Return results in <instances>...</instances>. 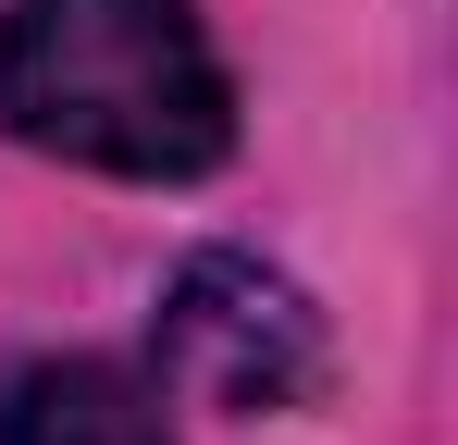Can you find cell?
<instances>
[{
    "mask_svg": "<svg viewBox=\"0 0 458 445\" xmlns=\"http://www.w3.org/2000/svg\"><path fill=\"white\" fill-rule=\"evenodd\" d=\"M0 124L87 173L186 186L235 148V99L186 0H13L0 13Z\"/></svg>",
    "mask_w": 458,
    "mask_h": 445,
    "instance_id": "obj_1",
    "label": "cell"
},
{
    "mask_svg": "<svg viewBox=\"0 0 458 445\" xmlns=\"http://www.w3.org/2000/svg\"><path fill=\"white\" fill-rule=\"evenodd\" d=\"M161 371L211 408H298L322 383V322L285 273L260 260H199L161 297Z\"/></svg>",
    "mask_w": 458,
    "mask_h": 445,
    "instance_id": "obj_2",
    "label": "cell"
},
{
    "mask_svg": "<svg viewBox=\"0 0 458 445\" xmlns=\"http://www.w3.org/2000/svg\"><path fill=\"white\" fill-rule=\"evenodd\" d=\"M0 445H174L149 383L112 359H25L0 383Z\"/></svg>",
    "mask_w": 458,
    "mask_h": 445,
    "instance_id": "obj_3",
    "label": "cell"
}]
</instances>
